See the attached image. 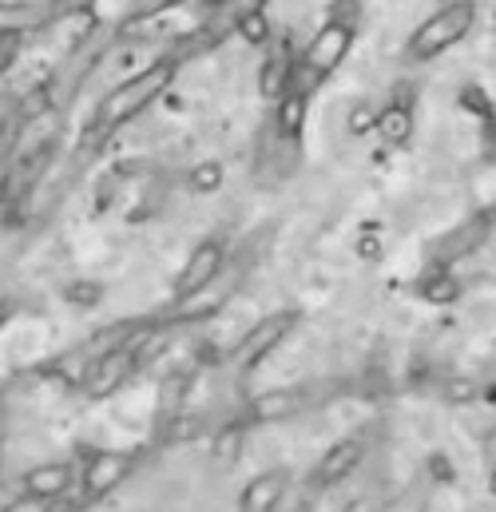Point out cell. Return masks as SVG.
<instances>
[{"instance_id":"1","label":"cell","mask_w":496,"mask_h":512,"mask_svg":"<svg viewBox=\"0 0 496 512\" xmlns=\"http://www.w3.org/2000/svg\"><path fill=\"white\" fill-rule=\"evenodd\" d=\"M171 80H175V60H159V64L143 68L139 76L116 84V88L100 100V108H96V128L112 131V128H120V124H127V120H135L151 100H159V96L171 88Z\"/></svg>"},{"instance_id":"2","label":"cell","mask_w":496,"mask_h":512,"mask_svg":"<svg viewBox=\"0 0 496 512\" xmlns=\"http://www.w3.org/2000/svg\"><path fill=\"white\" fill-rule=\"evenodd\" d=\"M477 24V4L473 0H449L445 8H437L421 28H413L409 44H405V56L413 64H425V60H437L441 52L457 48Z\"/></svg>"},{"instance_id":"3","label":"cell","mask_w":496,"mask_h":512,"mask_svg":"<svg viewBox=\"0 0 496 512\" xmlns=\"http://www.w3.org/2000/svg\"><path fill=\"white\" fill-rule=\"evenodd\" d=\"M350 48H354V20H342V16H334L330 24H322L318 28V36L310 40V48L302 52V60H298V68H294V88H302L306 96L350 56Z\"/></svg>"},{"instance_id":"4","label":"cell","mask_w":496,"mask_h":512,"mask_svg":"<svg viewBox=\"0 0 496 512\" xmlns=\"http://www.w3.org/2000/svg\"><path fill=\"white\" fill-rule=\"evenodd\" d=\"M88 0H24V4H0V32H28L48 28L60 16L80 12Z\"/></svg>"},{"instance_id":"5","label":"cell","mask_w":496,"mask_h":512,"mask_svg":"<svg viewBox=\"0 0 496 512\" xmlns=\"http://www.w3.org/2000/svg\"><path fill=\"white\" fill-rule=\"evenodd\" d=\"M223 258H227V247H223L219 239L199 243V247L191 251V258H187V266L179 270V278H175V294H179V298H191V294L207 290V286L219 278Z\"/></svg>"},{"instance_id":"6","label":"cell","mask_w":496,"mask_h":512,"mask_svg":"<svg viewBox=\"0 0 496 512\" xmlns=\"http://www.w3.org/2000/svg\"><path fill=\"white\" fill-rule=\"evenodd\" d=\"M294 326H298V314H294V310H274V314H266L262 322H254V330L239 342V362H243V366L262 362Z\"/></svg>"},{"instance_id":"7","label":"cell","mask_w":496,"mask_h":512,"mask_svg":"<svg viewBox=\"0 0 496 512\" xmlns=\"http://www.w3.org/2000/svg\"><path fill=\"white\" fill-rule=\"evenodd\" d=\"M493 211H481V215H473V219H465L449 239H441V247H437V262L441 266H453V262H461V258H469L473 251H481L485 247V239H489V231H493Z\"/></svg>"},{"instance_id":"8","label":"cell","mask_w":496,"mask_h":512,"mask_svg":"<svg viewBox=\"0 0 496 512\" xmlns=\"http://www.w3.org/2000/svg\"><path fill=\"white\" fill-rule=\"evenodd\" d=\"M131 370H135V346H127V342H124V346L104 350V354L96 358L92 374H88V393H96V397L112 393V389L124 382Z\"/></svg>"},{"instance_id":"9","label":"cell","mask_w":496,"mask_h":512,"mask_svg":"<svg viewBox=\"0 0 496 512\" xmlns=\"http://www.w3.org/2000/svg\"><path fill=\"white\" fill-rule=\"evenodd\" d=\"M362 453H366V445H362L358 437H346V441L330 445V453H326V457L318 461V469H314V485H338V481H346V477L358 469Z\"/></svg>"},{"instance_id":"10","label":"cell","mask_w":496,"mask_h":512,"mask_svg":"<svg viewBox=\"0 0 496 512\" xmlns=\"http://www.w3.org/2000/svg\"><path fill=\"white\" fill-rule=\"evenodd\" d=\"M286 481H290V477H286V469H266V473H258L247 489H243L239 505H243L247 512L278 509V505H282V497H286Z\"/></svg>"},{"instance_id":"11","label":"cell","mask_w":496,"mask_h":512,"mask_svg":"<svg viewBox=\"0 0 496 512\" xmlns=\"http://www.w3.org/2000/svg\"><path fill=\"white\" fill-rule=\"evenodd\" d=\"M294 68H298V60H294L290 44H286V40H274V48L266 52V64H262L258 88H262L266 96H282V92L290 88V80H294Z\"/></svg>"},{"instance_id":"12","label":"cell","mask_w":496,"mask_h":512,"mask_svg":"<svg viewBox=\"0 0 496 512\" xmlns=\"http://www.w3.org/2000/svg\"><path fill=\"white\" fill-rule=\"evenodd\" d=\"M127 473H131V461H127L124 453H100V457L88 465V489H92L96 497H104V493H112V489L124 481Z\"/></svg>"},{"instance_id":"13","label":"cell","mask_w":496,"mask_h":512,"mask_svg":"<svg viewBox=\"0 0 496 512\" xmlns=\"http://www.w3.org/2000/svg\"><path fill=\"white\" fill-rule=\"evenodd\" d=\"M373 128H377V135H381L385 143L405 147V143L413 139V108H409V104H401V100H393V104H385V108H381V116L373 120Z\"/></svg>"},{"instance_id":"14","label":"cell","mask_w":496,"mask_h":512,"mask_svg":"<svg viewBox=\"0 0 496 512\" xmlns=\"http://www.w3.org/2000/svg\"><path fill=\"white\" fill-rule=\"evenodd\" d=\"M72 489V469L68 465H40V469H32L28 473V493L32 497H60V493H68Z\"/></svg>"},{"instance_id":"15","label":"cell","mask_w":496,"mask_h":512,"mask_svg":"<svg viewBox=\"0 0 496 512\" xmlns=\"http://www.w3.org/2000/svg\"><path fill=\"white\" fill-rule=\"evenodd\" d=\"M278 100H282V104H278V131H282L286 139H298V131L306 124V104H310V96L290 84Z\"/></svg>"},{"instance_id":"16","label":"cell","mask_w":496,"mask_h":512,"mask_svg":"<svg viewBox=\"0 0 496 512\" xmlns=\"http://www.w3.org/2000/svg\"><path fill=\"white\" fill-rule=\"evenodd\" d=\"M294 405H298V397H294V393H262V397L254 401V421L286 417V413H294Z\"/></svg>"},{"instance_id":"17","label":"cell","mask_w":496,"mask_h":512,"mask_svg":"<svg viewBox=\"0 0 496 512\" xmlns=\"http://www.w3.org/2000/svg\"><path fill=\"white\" fill-rule=\"evenodd\" d=\"M191 187H195V191H215V187H223V167H219V163L195 167V171H191Z\"/></svg>"},{"instance_id":"18","label":"cell","mask_w":496,"mask_h":512,"mask_svg":"<svg viewBox=\"0 0 496 512\" xmlns=\"http://www.w3.org/2000/svg\"><path fill=\"white\" fill-rule=\"evenodd\" d=\"M437 286H429V298L433 302H449V298H457V282L449 278V274H441V278H433Z\"/></svg>"},{"instance_id":"19","label":"cell","mask_w":496,"mask_h":512,"mask_svg":"<svg viewBox=\"0 0 496 512\" xmlns=\"http://www.w3.org/2000/svg\"><path fill=\"white\" fill-rule=\"evenodd\" d=\"M445 397H449V401H469V397H473V385L469 382L449 385V389H445Z\"/></svg>"},{"instance_id":"20","label":"cell","mask_w":496,"mask_h":512,"mask_svg":"<svg viewBox=\"0 0 496 512\" xmlns=\"http://www.w3.org/2000/svg\"><path fill=\"white\" fill-rule=\"evenodd\" d=\"M485 461H489V469H496V429H489V437H485Z\"/></svg>"},{"instance_id":"21","label":"cell","mask_w":496,"mask_h":512,"mask_svg":"<svg viewBox=\"0 0 496 512\" xmlns=\"http://www.w3.org/2000/svg\"><path fill=\"white\" fill-rule=\"evenodd\" d=\"M489 493H493V501H496V469H489Z\"/></svg>"}]
</instances>
